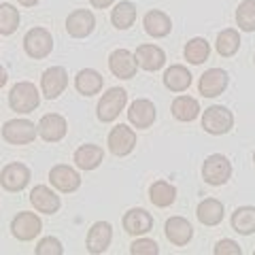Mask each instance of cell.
<instances>
[{
  "label": "cell",
  "instance_id": "cell-26",
  "mask_svg": "<svg viewBox=\"0 0 255 255\" xmlns=\"http://www.w3.org/2000/svg\"><path fill=\"white\" fill-rule=\"evenodd\" d=\"M102 85H105V79H102V75L98 73V70H94V68L79 70L77 77H75V90L81 96H87V98L100 94Z\"/></svg>",
  "mask_w": 255,
  "mask_h": 255
},
{
  "label": "cell",
  "instance_id": "cell-21",
  "mask_svg": "<svg viewBox=\"0 0 255 255\" xmlns=\"http://www.w3.org/2000/svg\"><path fill=\"white\" fill-rule=\"evenodd\" d=\"M124 230L130 236H145L147 232L153 230V217L145 209H130L124 215Z\"/></svg>",
  "mask_w": 255,
  "mask_h": 255
},
{
  "label": "cell",
  "instance_id": "cell-25",
  "mask_svg": "<svg viewBox=\"0 0 255 255\" xmlns=\"http://www.w3.org/2000/svg\"><path fill=\"white\" fill-rule=\"evenodd\" d=\"M73 159H75L77 168L96 170L102 164V159H105V149H102L100 145H92V142H87V145H81L75 151Z\"/></svg>",
  "mask_w": 255,
  "mask_h": 255
},
{
  "label": "cell",
  "instance_id": "cell-20",
  "mask_svg": "<svg viewBox=\"0 0 255 255\" xmlns=\"http://www.w3.org/2000/svg\"><path fill=\"white\" fill-rule=\"evenodd\" d=\"M164 234L168 238V243L174 247H185L194 238V226L185 217H170L164 226Z\"/></svg>",
  "mask_w": 255,
  "mask_h": 255
},
{
  "label": "cell",
  "instance_id": "cell-5",
  "mask_svg": "<svg viewBox=\"0 0 255 255\" xmlns=\"http://www.w3.org/2000/svg\"><path fill=\"white\" fill-rule=\"evenodd\" d=\"M0 134H2V140H6L9 145H30L36 138L38 128L30 119H9L2 124Z\"/></svg>",
  "mask_w": 255,
  "mask_h": 255
},
{
  "label": "cell",
  "instance_id": "cell-4",
  "mask_svg": "<svg viewBox=\"0 0 255 255\" xmlns=\"http://www.w3.org/2000/svg\"><path fill=\"white\" fill-rule=\"evenodd\" d=\"M23 51L32 60H45L53 51V36L47 28H32L23 36Z\"/></svg>",
  "mask_w": 255,
  "mask_h": 255
},
{
  "label": "cell",
  "instance_id": "cell-22",
  "mask_svg": "<svg viewBox=\"0 0 255 255\" xmlns=\"http://www.w3.org/2000/svg\"><path fill=\"white\" fill-rule=\"evenodd\" d=\"M142 28L149 36L153 38H164L172 32V19L168 17V13L153 9V11H147L145 17H142Z\"/></svg>",
  "mask_w": 255,
  "mask_h": 255
},
{
  "label": "cell",
  "instance_id": "cell-7",
  "mask_svg": "<svg viewBox=\"0 0 255 255\" xmlns=\"http://www.w3.org/2000/svg\"><path fill=\"white\" fill-rule=\"evenodd\" d=\"M43 232V221L36 213L21 211L11 221V234L21 243H30Z\"/></svg>",
  "mask_w": 255,
  "mask_h": 255
},
{
  "label": "cell",
  "instance_id": "cell-15",
  "mask_svg": "<svg viewBox=\"0 0 255 255\" xmlns=\"http://www.w3.org/2000/svg\"><path fill=\"white\" fill-rule=\"evenodd\" d=\"M96 28V17L90 9H75L66 17V32L73 38H85L90 36Z\"/></svg>",
  "mask_w": 255,
  "mask_h": 255
},
{
  "label": "cell",
  "instance_id": "cell-41",
  "mask_svg": "<svg viewBox=\"0 0 255 255\" xmlns=\"http://www.w3.org/2000/svg\"><path fill=\"white\" fill-rule=\"evenodd\" d=\"M253 162H255V151H253Z\"/></svg>",
  "mask_w": 255,
  "mask_h": 255
},
{
  "label": "cell",
  "instance_id": "cell-9",
  "mask_svg": "<svg viewBox=\"0 0 255 255\" xmlns=\"http://www.w3.org/2000/svg\"><path fill=\"white\" fill-rule=\"evenodd\" d=\"M30 168L26 164H21V162H11V164H6L2 172H0V185H2V189L6 191H21V189H26L28 187V183H30Z\"/></svg>",
  "mask_w": 255,
  "mask_h": 255
},
{
  "label": "cell",
  "instance_id": "cell-16",
  "mask_svg": "<svg viewBox=\"0 0 255 255\" xmlns=\"http://www.w3.org/2000/svg\"><path fill=\"white\" fill-rule=\"evenodd\" d=\"M38 136L47 142H60L64 136H66L68 132V124L66 119L58 113H47L41 117V122H38Z\"/></svg>",
  "mask_w": 255,
  "mask_h": 255
},
{
  "label": "cell",
  "instance_id": "cell-39",
  "mask_svg": "<svg viewBox=\"0 0 255 255\" xmlns=\"http://www.w3.org/2000/svg\"><path fill=\"white\" fill-rule=\"evenodd\" d=\"M6 81H9V75H6V70L0 66V90H2V87L6 85Z\"/></svg>",
  "mask_w": 255,
  "mask_h": 255
},
{
  "label": "cell",
  "instance_id": "cell-29",
  "mask_svg": "<svg viewBox=\"0 0 255 255\" xmlns=\"http://www.w3.org/2000/svg\"><path fill=\"white\" fill-rule=\"evenodd\" d=\"M232 230L241 236H251L255 232V206H238L230 217Z\"/></svg>",
  "mask_w": 255,
  "mask_h": 255
},
{
  "label": "cell",
  "instance_id": "cell-3",
  "mask_svg": "<svg viewBox=\"0 0 255 255\" xmlns=\"http://www.w3.org/2000/svg\"><path fill=\"white\" fill-rule=\"evenodd\" d=\"M202 128L213 136H223L234 128V113L223 105H213L202 113Z\"/></svg>",
  "mask_w": 255,
  "mask_h": 255
},
{
  "label": "cell",
  "instance_id": "cell-19",
  "mask_svg": "<svg viewBox=\"0 0 255 255\" xmlns=\"http://www.w3.org/2000/svg\"><path fill=\"white\" fill-rule=\"evenodd\" d=\"M109 68L117 79H132L138 70L136 58L128 49H115L109 55Z\"/></svg>",
  "mask_w": 255,
  "mask_h": 255
},
{
  "label": "cell",
  "instance_id": "cell-27",
  "mask_svg": "<svg viewBox=\"0 0 255 255\" xmlns=\"http://www.w3.org/2000/svg\"><path fill=\"white\" fill-rule=\"evenodd\" d=\"M149 200H151V204H155L157 209H168V206L174 204V200H177V187L168 181L159 179L155 183H151Z\"/></svg>",
  "mask_w": 255,
  "mask_h": 255
},
{
  "label": "cell",
  "instance_id": "cell-33",
  "mask_svg": "<svg viewBox=\"0 0 255 255\" xmlns=\"http://www.w3.org/2000/svg\"><path fill=\"white\" fill-rule=\"evenodd\" d=\"M19 9H15L13 4L2 2L0 4V34L2 36H11L15 34V30L19 28Z\"/></svg>",
  "mask_w": 255,
  "mask_h": 255
},
{
  "label": "cell",
  "instance_id": "cell-32",
  "mask_svg": "<svg viewBox=\"0 0 255 255\" xmlns=\"http://www.w3.org/2000/svg\"><path fill=\"white\" fill-rule=\"evenodd\" d=\"M215 49L221 58H232L241 49V32L234 28H226L217 34V43H215Z\"/></svg>",
  "mask_w": 255,
  "mask_h": 255
},
{
  "label": "cell",
  "instance_id": "cell-17",
  "mask_svg": "<svg viewBox=\"0 0 255 255\" xmlns=\"http://www.w3.org/2000/svg\"><path fill=\"white\" fill-rule=\"evenodd\" d=\"M30 204L36 209V213L53 215V213L60 211L62 200H60V196L55 194L51 187L36 185V187H32V191H30Z\"/></svg>",
  "mask_w": 255,
  "mask_h": 255
},
{
  "label": "cell",
  "instance_id": "cell-36",
  "mask_svg": "<svg viewBox=\"0 0 255 255\" xmlns=\"http://www.w3.org/2000/svg\"><path fill=\"white\" fill-rule=\"evenodd\" d=\"M34 253L36 255H62L64 253V247L60 243V238L55 236H45L36 243L34 247Z\"/></svg>",
  "mask_w": 255,
  "mask_h": 255
},
{
  "label": "cell",
  "instance_id": "cell-42",
  "mask_svg": "<svg viewBox=\"0 0 255 255\" xmlns=\"http://www.w3.org/2000/svg\"><path fill=\"white\" fill-rule=\"evenodd\" d=\"M253 255H255V251H253Z\"/></svg>",
  "mask_w": 255,
  "mask_h": 255
},
{
  "label": "cell",
  "instance_id": "cell-14",
  "mask_svg": "<svg viewBox=\"0 0 255 255\" xmlns=\"http://www.w3.org/2000/svg\"><path fill=\"white\" fill-rule=\"evenodd\" d=\"M111 241H113V226L109 221H96L87 232L85 247L90 253L100 255L111 247Z\"/></svg>",
  "mask_w": 255,
  "mask_h": 255
},
{
  "label": "cell",
  "instance_id": "cell-35",
  "mask_svg": "<svg viewBox=\"0 0 255 255\" xmlns=\"http://www.w3.org/2000/svg\"><path fill=\"white\" fill-rule=\"evenodd\" d=\"M130 253L132 255H157L159 253V245L153 241V238L136 236V241L130 245Z\"/></svg>",
  "mask_w": 255,
  "mask_h": 255
},
{
  "label": "cell",
  "instance_id": "cell-12",
  "mask_svg": "<svg viewBox=\"0 0 255 255\" xmlns=\"http://www.w3.org/2000/svg\"><path fill=\"white\" fill-rule=\"evenodd\" d=\"M155 117H157V111H155V105L151 102L149 98H136L128 109V119L134 128L138 130H147L155 124Z\"/></svg>",
  "mask_w": 255,
  "mask_h": 255
},
{
  "label": "cell",
  "instance_id": "cell-30",
  "mask_svg": "<svg viewBox=\"0 0 255 255\" xmlns=\"http://www.w3.org/2000/svg\"><path fill=\"white\" fill-rule=\"evenodd\" d=\"M111 21H113V26L117 30L132 28L134 21H136V4L130 2V0H122V2H117L113 6V11H111Z\"/></svg>",
  "mask_w": 255,
  "mask_h": 255
},
{
  "label": "cell",
  "instance_id": "cell-34",
  "mask_svg": "<svg viewBox=\"0 0 255 255\" xmlns=\"http://www.w3.org/2000/svg\"><path fill=\"white\" fill-rule=\"evenodd\" d=\"M236 23L243 32H255V0H243L238 4Z\"/></svg>",
  "mask_w": 255,
  "mask_h": 255
},
{
  "label": "cell",
  "instance_id": "cell-23",
  "mask_svg": "<svg viewBox=\"0 0 255 255\" xmlns=\"http://www.w3.org/2000/svg\"><path fill=\"white\" fill-rule=\"evenodd\" d=\"M223 215H226V206H223V202L217 200V198H206V200H202L196 209L198 221L206 228L219 226V223L223 221Z\"/></svg>",
  "mask_w": 255,
  "mask_h": 255
},
{
  "label": "cell",
  "instance_id": "cell-11",
  "mask_svg": "<svg viewBox=\"0 0 255 255\" xmlns=\"http://www.w3.org/2000/svg\"><path fill=\"white\" fill-rule=\"evenodd\" d=\"M49 183L53 185V189L62 191V194H73L81 187V177L68 164H55L49 170Z\"/></svg>",
  "mask_w": 255,
  "mask_h": 255
},
{
  "label": "cell",
  "instance_id": "cell-1",
  "mask_svg": "<svg viewBox=\"0 0 255 255\" xmlns=\"http://www.w3.org/2000/svg\"><path fill=\"white\" fill-rule=\"evenodd\" d=\"M41 105V92L36 90L34 83L30 81H19L11 87L9 92V107L11 111L19 115H28L32 111H36Z\"/></svg>",
  "mask_w": 255,
  "mask_h": 255
},
{
  "label": "cell",
  "instance_id": "cell-13",
  "mask_svg": "<svg viewBox=\"0 0 255 255\" xmlns=\"http://www.w3.org/2000/svg\"><path fill=\"white\" fill-rule=\"evenodd\" d=\"M230 83V75L223 68H209L198 81V90L204 98H217L226 92V87Z\"/></svg>",
  "mask_w": 255,
  "mask_h": 255
},
{
  "label": "cell",
  "instance_id": "cell-10",
  "mask_svg": "<svg viewBox=\"0 0 255 255\" xmlns=\"http://www.w3.org/2000/svg\"><path fill=\"white\" fill-rule=\"evenodd\" d=\"M68 85V73L64 66H51L47 68L41 77V92L47 100H55L64 94Z\"/></svg>",
  "mask_w": 255,
  "mask_h": 255
},
{
  "label": "cell",
  "instance_id": "cell-37",
  "mask_svg": "<svg viewBox=\"0 0 255 255\" xmlns=\"http://www.w3.org/2000/svg\"><path fill=\"white\" fill-rule=\"evenodd\" d=\"M213 253L215 255H243V249L236 241H232V238H223V241H219L215 245Z\"/></svg>",
  "mask_w": 255,
  "mask_h": 255
},
{
  "label": "cell",
  "instance_id": "cell-8",
  "mask_svg": "<svg viewBox=\"0 0 255 255\" xmlns=\"http://www.w3.org/2000/svg\"><path fill=\"white\" fill-rule=\"evenodd\" d=\"M107 147H109L111 153L117 155V157L130 155L134 151V147H136V132H134L130 126L119 124L109 132Z\"/></svg>",
  "mask_w": 255,
  "mask_h": 255
},
{
  "label": "cell",
  "instance_id": "cell-6",
  "mask_svg": "<svg viewBox=\"0 0 255 255\" xmlns=\"http://www.w3.org/2000/svg\"><path fill=\"white\" fill-rule=\"evenodd\" d=\"M232 177V164L223 153H213L202 164V179L213 187L226 185Z\"/></svg>",
  "mask_w": 255,
  "mask_h": 255
},
{
  "label": "cell",
  "instance_id": "cell-18",
  "mask_svg": "<svg viewBox=\"0 0 255 255\" xmlns=\"http://www.w3.org/2000/svg\"><path fill=\"white\" fill-rule=\"evenodd\" d=\"M134 58H136L138 68L147 70V73H155V70L164 68V64H166L164 49L162 47H157V45H151V43L138 45L136 51H134Z\"/></svg>",
  "mask_w": 255,
  "mask_h": 255
},
{
  "label": "cell",
  "instance_id": "cell-38",
  "mask_svg": "<svg viewBox=\"0 0 255 255\" xmlns=\"http://www.w3.org/2000/svg\"><path fill=\"white\" fill-rule=\"evenodd\" d=\"M113 2L115 0H90V4L94 6V9H109Z\"/></svg>",
  "mask_w": 255,
  "mask_h": 255
},
{
  "label": "cell",
  "instance_id": "cell-28",
  "mask_svg": "<svg viewBox=\"0 0 255 255\" xmlns=\"http://www.w3.org/2000/svg\"><path fill=\"white\" fill-rule=\"evenodd\" d=\"M170 111H172V117L179 119V122H194L200 115V102L196 98H191V96L181 94L172 100Z\"/></svg>",
  "mask_w": 255,
  "mask_h": 255
},
{
  "label": "cell",
  "instance_id": "cell-2",
  "mask_svg": "<svg viewBox=\"0 0 255 255\" xmlns=\"http://www.w3.org/2000/svg\"><path fill=\"white\" fill-rule=\"evenodd\" d=\"M128 105V92L124 87H111L102 94V98L96 105V115L102 124H111L122 115V111Z\"/></svg>",
  "mask_w": 255,
  "mask_h": 255
},
{
  "label": "cell",
  "instance_id": "cell-31",
  "mask_svg": "<svg viewBox=\"0 0 255 255\" xmlns=\"http://www.w3.org/2000/svg\"><path fill=\"white\" fill-rule=\"evenodd\" d=\"M183 55H185V60H187L189 64H194V66H200V64H204L206 60H209V55H211V45H209V41H206V38L194 36V38H189V41L185 43Z\"/></svg>",
  "mask_w": 255,
  "mask_h": 255
},
{
  "label": "cell",
  "instance_id": "cell-40",
  "mask_svg": "<svg viewBox=\"0 0 255 255\" xmlns=\"http://www.w3.org/2000/svg\"><path fill=\"white\" fill-rule=\"evenodd\" d=\"M17 2L21 4V6H36L41 0H17Z\"/></svg>",
  "mask_w": 255,
  "mask_h": 255
},
{
  "label": "cell",
  "instance_id": "cell-24",
  "mask_svg": "<svg viewBox=\"0 0 255 255\" xmlns=\"http://www.w3.org/2000/svg\"><path fill=\"white\" fill-rule=\"evenodd\" d=\"M162 79H164L166 90H170L174 94H183L191 87V73H189L187 66H183V64H172L170 68H166Z\"/></svg>",
  "mask_w": 255,
  "mask_h": 255
}]
</instances>
